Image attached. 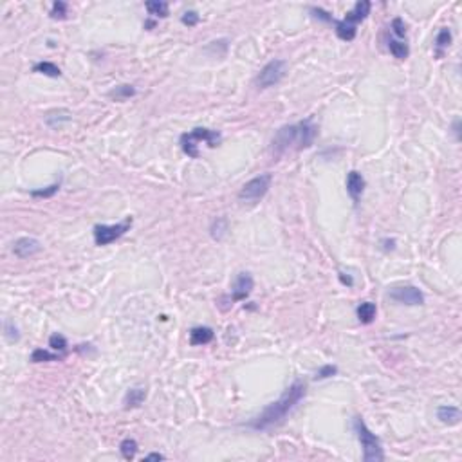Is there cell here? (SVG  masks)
<instances>
[{"instance_id": "4dcf8cb0", "label": "cell", "mask_w": 462, "mask_h": 462, "mask_svg": "<svg viewBox=\"0 0 462 462\" xmlns=\"http://www.w3.org/2000/svg\"><path fill=\"white\" fill-rule=\"evenodd\" d=\"M199 13L197 11H186L184 15L181 17V22L184 25H188V27H194V25H197L199 24Z\"/></svg>"}, {"instance_id": "836d02e7", "label": "cell", "mask_w": 462, "mask_h": 462, "mask_svg": "<svg viewBox=\"0 0 462 462\" xmlns=\"http://www.w3.org/2000/svg\"><path fill=\"white\" fill-rule=\"evenodd\" d=\"M392 31L397 38H404V34H406V25H404L403 18H394L392 20Z\"/></svg>"}, {"instance_id": "4fadbf2b", "label": "cell", "mask_w": 462, "mask_h": 462, "mask_svg": "<svg viewBox=\"0 0 462 462\" xmlns=\"http://www.w3.org/2000/svg\"><path fill=\"white\" fill-rule=\"evenodd\" d=\"M437 419L442 422V425H448V426H455L460 422L462 419V413L457 406H450V404H444V406H439L437 408Z\"/></svg>"}, {"instance_id": "d6a6232c", "label": "cell", "mask_w": 462, "mask_h": 462, "mask_svg": "<svg viewBox=\"0 0 462 462\" xmlns=\"http://www.w3.org/2000/svg\"><path fill=\"white\" fill-rule=\"evenodd\" d=\"M311 13H313L314 18H318V20H322V22H327V24L334 22V18L330 17V13H327L325 9H322V8H311Z\"/></svg>"}, {"instance_id": "9a60e30c", "label": "cell", "mask_w": 462, "mask_h": 462, "mask_svg": "<svg viewBox=\"0 0 462 462\" xmlns=\"http://www.w3.org/2000/svg\"><path fill=\"white\" fill-rule=\"evenodd\" d=\"M144 397H146V390H144V387H134L130 388L127 394H125V408L130 410V408H139L141 404H143Z\"/></svg>"}, {"instance_id": "2e32d148", "label": "cell", "mask_w": 462, "mask_h": 462, "mask_svg": "<svg viewBox=\"0 0 462 462\" xmlns=\"http://www.w3.org/2000/svg\"><path fill=\"white\" fill-rule=\"evenodd\" d=\"M215 332L210 329V327H195V329L190 330V343L194 346L199 345H206L213 339Z\"/></svg>"}, {"instance_id": "1f68e13d", "label": "cell", "mask_w": 462, "mask_h": 462, "mask_svg": "<svg viewBox=\"0 0 462 462\" xmlns=\"http://www.w3.org/2000/svg\"><path fill=\"white\" fill-rule=\"evenodd\" d=\"M4 330H6V338L9 339L11 343L18 341L20 339V334H18V329L15 325H13L11 322H6L4 323Z\"/></svg>"}, {"instance_id": "9c48e42d", "label": "cell", "mask_w": 462, "mask_h": 462, "mask_svg": "<svg viewBox=\"0 0 462 462\" xmlns=\"http://www.w3.org/2000/svg\"><path fill=\"white\" fill-rule=\"evenodd\" d=\"M253 287H255V280L249 273H239L233 282V301L246 300L251 294Z\"/></svg>"}, {"instance_id": "7a4b0ae2", "label": "cell", "mask_w": 462, "mask_h": 462, "mask_svg": "<svg viewBox=\"0 0 462 462\" xmlns=\"http://www.w3.org/2000/svg\"><path fill=\"white\" fill-rule=\"evenodd\" d=\"M318 134V127L313 123V120H303L296 125H285L273 137V152L280 156L291 146H296L298 150L309 148L314 143Z\"/></svg>"}, {"instance_id": "d6986e66", "label": "cell", "mask_w": 462, "mask_h": 462, "mask_svg": "<svg viewBox=\"0 0 462 462\" xmlns=\"http://www.w3.org/2000/svg\"><path fill=\"white\" fill-rule=\"evenodd\" d=\"M144 6H146L148 13L153 15V17H159V18L168 17V4L163 2V0H150V2H146Z\"/></svg>"}, {"instance_id": "d590c367", "label": "cell", "mask_w": 462, "mask_h": 462, "mask_svg": "<svg viewBox=\"0 0 462 462\" xmlns=\"http://www.w3.org/2000/svg\"><path fill=\"white\" fill-rule=\"evenodd\" d=\"M144 460H165V455L161 453H150L144 457Z\"/></svg>"}, {"instance_id": "ffe728a7", "label": "cell", "mask_w": 462, "mask_h": 462, "mask_svg": "<svg viewBox=\"0 0 462 462\" xmlns=\"http://www.w3.org/2000/svg\"><path fill=\"white\" fill-rule=\"evenodd\" d=\"M33 70H34V72H40V74L49 76V78H58V76L62 74L60 67L54 65V63H51V62H40V63H36V65L33 67Z\"/></svg>"}, {"instance_id": "f546056e", "label": "cell", "mask_w": 462, "mask_h": 462, "mask_svg": "<svg viewBox=\"0 0 462 462\" xmlns=\"http://www.w3.org/2000/svg\"><path fill=\"white\" fill-rule=\"evenodd\" d=\"M60 190V182H54V184H51V186H47V188H44V190H33L31 191V195L33 197H44V199H47V197H53L56 191Z\"/></svg>"}, {"instance_id": "277c9868", "label": "cell", "mask_w": 462, "mask_h": 462, "mask_svg": "<svg viewBox=\"0 0 462 462\" xmlns=\"http://www.w3.org/2000/svg\"><path fill=\"white\" fill-rule=\"evenodd\" d=\"M354 432L358 435V441L363 448V460L365 462H381L384 458L383 448H381L379 439L375 437V433L368 430L365 421L361 417L354 419Z\"/></svg>"}, {"instance_id": "5b68a950", "label": "cell", "mask_w": 462, "mask_h": 462, "mask_svg": "<svg viewBox=\"0 0 462 462\" xmlns=\"http://www.w3.org/2000/svg\"><path fill=\"white\" fill-rule=\"evenodd\" d=\"M271 181H273L271 173H262L258 177L251 179V181H248L242 188H240L239 199L240 201H246V202L260 201V199L269 191V188H271Z\"/></svg>"}, {"instance_id": "ac0fdd59", "label": "cell", "mask_w": 462, "mask_h": 462, "mask_svg": "<svg viewBox=\"0 0 462 462\" xmlns=\"http://www.w3.org/2000/svg\"><path fill=\"white\" fill-rule=\"evenodd\" d=\"M334 24H336V34H338V38H341V40L351 42V40H354L356 34H358V27L346 24L345 20H339V22L334 20Z\"/></svg>"}, {"instance_id": "8fae6325", "label": "cell", "mask_w": 462, "mask_h": 462, "mask_svg": "<svg viewBox=\"0 0 462 462\" xmlns=\"http://www.w3.org/2000/svg\"><path fill=\"white\" fill-rule=\"evenodd\" d=\"M363 190H365V177L361 175L359 172H356V170H352V172L346 173V191H349V195L352 197V201L358 202L359 197L363 195Z\"/></svg>"}, {"instance_id": "8992f818", "label": "cell", "mask_w": 462, "mask_h": 462, "mask_svg": "<svg viewBox=\"0 0 462 462\" xmlns=\"http://www.w3.org/2000/svg\"><path fill=\"white\" fill-rule=\"evenodd\" d=\"M132 226V217H127L123 222L107 226V224H96L94 226V242L96 246H107L114 240L121 239Z\"/></svg>"}, {"instance_id": "e0dca14e", "label": "cell", "mask_w": 462, "mask_h": 462, "mask_svg": "<svg viewBox=\"0 0 462 462\" xmlns=\"http://www.w3.org/2000/svg\"><path fill=\"white\" fill-rule=\"evenodd\" d=\"M375 313H377V309H375V303H372V301H363V303L356 309L358 320L363 323V325H368V323L374 322Z\"/></svg>"}, {"instance_id": "5bb4252c", "label": "cell", "mask_w": 462, "mask_h": 462, "mask_svg": "<svg viewBox=\"0 0 462 462\" xmlns=\"http://www.w3.org/2000/svg\"><path fill=\"white\" fill-rule=\"evenodd\" d=\"M72 120V112L67 108H58V110H51L46 115V125L51 128H60L62 125L69 123Z\"/></svg>"}, {"instance_id": "f1b7e54d", "label": "cell", "mask_w": 462, "mask_h": 462, "mask_svg": "<svg viewBox=\"0 0 462 462\" xmlns=\"http://www.w3.org/2000/svg\"><path fill=\"white\" fill-rule=\"evenodd\" d=\"M336 374H338V367H334V365H323V367L316 372L314 379H329V377H332V375H336Z\"/></svg>"}, {"instance_id": "44dd1931", "label": "cell", "mask_w": 462, "mask_h": 462, "mask_svg": "<svg viewBox=\"0 0 462 462\" xmlns=\"http://www.w3.org/2000/svg\"><path fill=\"white\" fill-rule=\"evenodd\" d=\"M388 49H390V53H392L394 58H397V60H404L410 53L408 46L401 40H390L388 42Z\"/></svg>"}, {"instance_id": "484cf974", "label": "cell", "mask_w": 462, "mask_h": 462, "mask_svg": "<svg viewBox=\"0 0 462 462\" xmlns=\"http://www.w3.org/2000/svg\"><path fill=\"white\" fill-rule=\"evenodd\" d=\"M51 18L53 20H65L67 18V4L62 0H56L51 8Z\"/></svg>"}, {"instance_id": "52a82bcc", "label": "cell", "mask_w": 462, "mask_h": 462, "mask_svg": "<svg viewBox=\"0 0 462 462\" xmlns=\"http://www.w3.org/2000/svg\"><path fill=\"white\" fill-rule=\"evenodd\" d=\"M285 67L287 63L284 60H271L269 63H265L264 69L260 70L256 76V85L260 89H269V87L280 83V80L285 74Z\"/></svg>"}, {"instance_id": "ba28073f", "label": "cell", "mask_w": 462, "mask_h": 462, "mask_svg": "<svg viewBox=\"0 0 462 462\" xmlns=\"http://www.w3.org/2000/svg\"><path fill=\"white\" fill-rule=\"evenodd\" d=\"M390 298L404 305H422L425 303V294L413 285H403L390 291Z\"/></svg>"}, {"instance_id": "cb8c5ba5", "label": "cell", "mask_w": 462, "mask_h": 462, "mask_svg": "<svg viewBox=\"0 0 462 462\" xmlns=\"http://www.w3.org/2000/svg\"><path fill=\"white\" fill-rule=\"evenodd\" d=\"M120 451L121 455H123V458H127V460H132L134 457H136L137 453V442L134 441V439H123L120 444Z\"/></svg>"}, {"instance_id": "8d00e7d4", "label": "cell", "mask_w": 462, "mask_h": 462, "mask_svg": "<svg viewBox=\"0 0 462 462\" xmlns=\"http://www.w3.org/2000/svg\"><path fill=\"white\" fill-rule=\"evenodd\" d=\"M453 132H455V136H457V139H460V120H455L453 121Z\"/></svg>"}, {"instance_id": "d4e9b609", "label": "cell", "mask_w": 462, "mask_h": 462, "mask_svg": "<svg viewBox=\"0 0 462 462\" xmlns=\"http://www.w3.org/2000/svg\"><path fill=\"white\" fill-rule=\"evenodd\" d=\"M60 358H62V356L46 351V349H34L33 354H31V361H33V363H42V361H56V359H60Z\"/></svg>"}, {"instance_id": "3957f363", "label": "cell", "mask_w": 462, "mask_h": 462, "mask_svg": "<svg viewBox=\"0 0 462 462\" xmlns=\"http://www.w3.org/2000/svg\"><path fill=\"white\" fill-rule=\"evenodd\" d=\"M222 136H220L219 130H211V128H194L191 132H186L181 136V146H182V152L186 156L194 157L197 159L199 157V150L197 146L201 143H206L210 148H215L217 144L220 143Z\"/></svg>"}, {"instance_id": "6da1fadb", "label": "cell", "mask_w": 462, "mask_h": 462, "mask_svg": "<svg viewBox=\"0 0 462 462\" xmlns=\"http://www.w3.org/2000/svg\"><path fill=\"white\" fill-rule=\"evenodd\" d=\"M305 390H307V387L303 381H294L277 401H273L271 404H267V406L258 413V415L253 417L251 421L248 422V426L256 430V432H264V430H269V428H273V426L280 425L285 417H287V413L303 399Z\"/></svg>"}, {"instance_id": "30bf717a", "label": "cell", "mask_w": 462, "mask_h": 462, "mask_svg": "<svg viewBox=\"0 0 462 462\" xmlns=\"http://www.w3.org/2000/svg\"><path fill=\"white\" fill-rule=\"evenodd\" d=\"M40 251H42L40 240L33 239V237H22V239L15 240V244H13V253L18 258H27V256H33Z\"/></svg>"}, {"instance_id": "7402d4cb", "label": "cell", "mask_w": 462, "mask_h": 462, "mask_svg": "<svg viewBox=\"0 0 462 462\" xmlns=\"http://www.w3.org/2000/svg\"><path fill=\"white\" fill-rule=\"evenodd\" d=\"M211 237H213L215 240H222L224 235L227 233V220L224 219V217H219V219H215L213 222H211Z\"/></svg>"}, {"instance_id": "4316f807", "label": "cell", "mask_w": 462, "mask_h": 462, "mask_svg": "<svg viewBox=\"0 0 462 462\" xmlns=\"http://www.w3.org/2000/svg\"><path fill=\"white\" fill-rule=\"evenodd\" d=\"M450 44H451V31L448 27H442L437 33V38H435V46H437V49H444Z\"/></svg>"}, {"instance_id": "83f0119b", "label": "cell", "mask_w": 462, "mask_h": 462, "mask_svg": "<svg viewBox=\"0 0 462 462\" xmlns=\"http://www.w3.org/2000/svg\"><path fill=\"white\" fill-rule=\"evenodd\" d=\"M49 346L53 349V351H56V352H63L67 349V339H65V336H62V334H53L49 338Z\"/></svg>"}, {"instance_id": "7c38bea8", "label": "cell", "mask_w": 462, "mask_h": 462, "mask_svg": "<svg viewBox=\"0 0 462 462\" xmlns=\"http://www.w3.org/2000/svg\"><path fill=\"white\" fill-rule=\"evenodd\" d=\"M370 8H372V4L368 2V0H359L358 4H356L354 8L351 9V11L346 13L343 20H345L346 24L356 25V27H358L359 22H363L365 18L370 15Z\"/></svg>"}, {"instance_id": "e575fe53", "label": "cell", "mask_w": 462, "mask_h": 462, "mask_svg": "<svg viewBox=\"0 0 462 462\" xmlns=\"http://www.w3.org/2000/svg\"><path fill=\"white\" fill-rule=\"evenodd\" d=\"M339 282H341L343 285H346V287H352L354 285V278L351 277V275H346V273H339Z\"/></svg>"}, {"instance_id": "603a6c76", "label": "cell", "mask_w": 462, "mask_h": 462, "mask_svg": "<svg viewBox=\"0 0 462 462\" xmlns=\"http://www.w3.org/2000/svg\"><path fill=\"white\" fill-rule=\"evenodd\" d=\"M134 94H136V89H134L132 85H120V87H115L114 91L108 92V96L114 98L115 101H123V99L132 98Z\"/></svg>"}]
</instances>
